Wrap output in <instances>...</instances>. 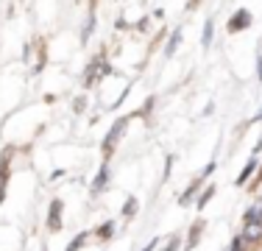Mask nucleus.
<instances>
[{
  "instance_id": "obj_1",
  "label": "nucleus",
  "mask_w": 262,
  "mask_h": 251,
  "mask_svg": "<svg viewBox=\"0 0 262 251\" xmlns=\"http://www.w3.org/2000/svg\"><path fill=\"white\" fill-rule=\"evenodd\" d=\"M126 126H128V117H120V120H117L115 126H112V131H109V134L103 137V156H106V159L112 156V151H115V145L120 142V137L126 134Z\"/></svg>"
},
{
  "instance_id": "obj_2",
  "label": "nucleus",
  "mask_w": 262,
  "mask_h": 251,
  "mask_svg": "<svg viewBox=\"0 0 262 251\" xmlns=\"http://www.w3.org/2000/svg\"><path fill=\"white\" fill-rule=\"evenodd\" d=\"M240 237H243V243H246L248 248L262 246V221H243Z\"/></svg>"
},
{
  "instance_id": "obj_3",
  "label": "nucleus",
  "mask_w": 262,
  "mask_h": 251,
  "mask_svg": "<svg viewBox=\"0 0 262 251\" xmlns=\"http://www.w3.org/2000/svg\"><path fill=\"white\" fill-rule=\"evenodd\" d=\"M251 23H254L251 11H248V9H237L234 14L229 17V23H226V31H229V34H240V31H246Z\"/></svg>"
},
{
  "instance_id": "obj_4",
  "label": "nucleus",
  "mask_w": 262,
  "mask_h": 251,
  "mask_svg": "<svg viewBox=\"0 0 262 251\" xmlns=\"http://www.w3.org/2000/svg\"><path fill=\"white\" fill-rule=\"evenodd\" d=\"M61 198H53L48 210V232H61Z\"/></svg>"
},
{
  "instance_id": "obj_5",
  "label": "nucleus",
  "mask_w": 262,
  "mask_h": 251,
  "mask_svg": "<svg viewBox=\"0 0 262 251\" xmlns=\"http://www.w3.org/2000/svg\"><path fill=\"white\" fill-rule=\"evenodd\" d=\"M106 181H109V162H103L101 171H98V176H95V181H92V196H101Z\"/></svg>"
},
{
  "instance_id": "obj_6",
  "label": "nucleus",
  "mask_w": 262,
  "mask_h": 251,
  "mask_svg": "<svg viewBox=\"0 0 262 251\" xmlns=\"http://www.w3.org/2000/svg\"><path fill=\"white\" fill-rule=\"evenodd\" d=\"M201 232H204V221L198 218V221L190 226V237H187V251H192V248H195V243L201 240Z\"/></svg>"
},
{
  "instance_id": "obj_7",
  "label": "nucleus",
  "mask_w": 262,
  "mask_h": 251,
  "mask_svg": "<svg viewBox=\"0 0 262 251\" xmlns=\"http://www.w3.org/2000/svg\"><path fill=\"white\" fill-rule=\"evenodd\" d=\"M112 235H115V221H103L101 226H98V229H95V237H98V240H112Z\"/></svg>"
},
{
  "instance_id": "obj_8",
  "label": "nucleus",
  "mask_w": 262,
  "mask_h": 251,
  "mask_svg": "<svg viewBox=\"0 0 262 251\" xmlns=\"http://www.w3.org/2000/svg\"><path fill=\"white\" fill-rule=\"evenodd\" d=\"M90 237H92L90 232H78V235L73 237L70 243H67V248H64V251H81V248L86 246V240H90Z\"/></svg>"
},
{
  "instance_id": "obj_9",
  "label": "nucleus",
  "mask_w": 262,
  "mask_h": 251,
  "mask_svg": "<svg viewBox=\"0 0 262 251\" xmlns=\"http://www.w3.org/2000/svg\"><path fill=\"white\" fill-rule=\"evenodd\" d=\"M254 171H257V159H248V165L243 168V173L234 179V184H237V187H243V184H246V181L254 176Z\"/></svg>"
},
{
  "instance_id": "obj_10",
  "label": "nucleus",
  "mask_w": 262,
  "mask_h": 251,
  "mask_svg": "<svg viewBox=\"0 0 262 251\" xmlns=\"http://www.w3.org/2000/svg\"><path fill=\"white\" fill-rule=\"evenodd\" d=\"M137 210H140V201H137L134 196H128V198H126V204H123V212H120V215L126 218V221H131V218L137 215Z\"/></svg>"
},
{
  "instance_id": "obj_11",
  "label": "nucleus",
  "mask_w": 262,
  "mask_h": 251,
  "mask_svg": "<svg viewBox=\"0 0 262 251\" xmlns=\"http://www.w3.org/2000/svg\"><path fill=\"white\" fill-rule=\"evenodd\" d=\"M212 36H215V20L209 17V20L204 23V36H201V45H204V48L212 45Z\"/></svg>"
},
{
  "instance_id": "obj_12",
  "label": "nucleus",
  "mask_w": 262,
  "mask_h": 251,
  "mask_svg": "<svg viewBox=\"0 0 262 251\" xmlns=\"http://www.w3.org/2000/svg\"><path fill=\"white\" fill-rule=\"evenodd\" d=\"M179 45H182V31H173V34H170V39H167V48H165V56H173V53H176V48Z\"/></svg>"
},
{
  "instance_id": "obj_13",
  "label": "nucleus",
  "mask_w": 262,
  "mask_h": 251,
  "mask_svg": "<svg viewBox=\"0 0 262 251\" xmlns=\"http://www.w3.org/2000/svg\"><path fill=\"white\" fill-rule=\"evenodd\" d=\"M215 193H217V190H215V187H207V190H204V193H201V198H198V201H195V210H198V212H201V210H204V206H207V204H209V201H212V196H215Z\"/></svg>"
},
{
  "instance_id": "obj_14",
  "label": "nucleus",
  "mask_w": 262,
  "mask_h": 251,
  "mask_svg": "<svg viewBox=\"0 0 262 251\" xmlns=\"http://www.w3.org/2000/svg\"><path fill=\"white\" fill-rule=\"evenodd\" d=\"M198 187H201V181H192V184L190 187H187V193H184V196L182 198H179V204H190V201H192V196H195V193H198Z\"/></svg>"
},
{
  "instance_id": "obj_15",
  "label": "nucleus",
  "mask_w": 262,
  "mask_h": 251,
  "mask_svg": "<svg viewBox=\"0 0 262 251\" xmlns=\"http://www.w3.org/2000/svg\"><path fill=\"white\" fill-rule=\"evenodd\" d=\"M246 221H262V206L257 204V201L246 210Z\"/></svg>"
},
{
  "instance_id": "obj_16",
  "label": "nucleus",
  "mask_w": 262,
  "mask_h": 251,
  "mask_svg": "<svg viewBox=\"0 0 262 251\" xmlns=\"http://www.w3.org/2000/svg\"><path fill=\"white\" fill-rule=\"evenodd\" d=\"M179 248H182V240H179V237H173V240L167 243V246L162 248V251H179Z\"/></svg>"
},
{
  "instance_id": "obj_17",
  "label": "nucleus",
  "mask_w": 262,
  "mask_h": 251,
  "mask_svg": "<svg viewBox=\"0 0 262 251\" xmlns=\"http://www.w3.org/2000/svg\"><path fill=\"white\" fill-rule=\"evenodd\" d=\"M240 248H246V243H243V237L237 235L234 240H232V246H229V251H240Z\"/></svg>"
},
{
  "instance_id": "obj_18",
  "label": "nucleus",
  "mask_w": 262,
  "mask_h": 251,
  "mask_svg": "<svg viewBox=\"0 0 262 251\" xmlns=\"http://www.w3.org/2000/svg\"><path fill=\"white\" fill-rule=\"evenodd\" d=\"M159 243H162V240H159V237H154V240H151V243H148V246H145V248H142V251H157V248H159Z\"/></svg>"
},
{
  "instance_id": "obj_19",
  "label": "nucleus",
  "mask_w": 262,
  "mask_h": 251,
  "mask_svg": "<svg viewBox=\"0 0 262 251\" xmlns=\"http://www.w3.org/2000/svg\"><path fill=\"white\" fill-rule=\"evenodd\" d=\"M3 198H6V179L0 181V204H3Z\"/></svg>"
},
{
  "instance_id": "obj_20",
  "label": "nucleus",
  "mask_w": 262,
  "mask_h": 251,
  "mask_svg": "<svg viewBox=\"0 0 262 251\" xmlns=\"http://www.w3.org/2000/svg\"><path fill=\"white\" fill-rule=\"evenodd\" d=\"M257 204H259V206H262V193H259V198H257Z\"/></svg>"
},
{
  "instance_id": "obj_21",
  "label": "nucleus",
  "mask_w": 262,
  "mask_h": 251,
  "mask_svg": "<svg viewBox=\"0 0 262 251\" xmlns=\"http://www.w3.org/2000/svg\"><path fill=\"white\" fill-rule=\"evenodd\" d=\"M240 251H254V248H248V246H246V248H240Z\"/></svg>"
}]
</instances>
